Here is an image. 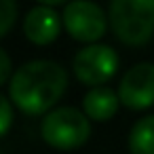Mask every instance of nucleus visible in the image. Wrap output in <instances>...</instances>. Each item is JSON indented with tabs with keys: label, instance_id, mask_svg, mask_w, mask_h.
I'll return each mask as SVG.
<instances>
[{
	"label": "nucleus",
	"instance_id": "obj_1",
	"mask_svg": "<svg viewBox=\"0 0 154 154\" xmlns=\"http://www.w3.org/2000/svg\"><path fill=\"white\" fill-rule=\"evenodd\" d=\"M68 89V72L51 59H34L19 66L9 82L11 101L26 114H45Z\"/></svg>",
	"mask_w": 154,
	"mask_h": 154
},
{
	"label": "nucleus",
	"instance_id": "obj_2",
	"mask_svg": "<svg viewBox=\"0 0 154 154\" xmlns=\"http://www.w3.org/2000/svg\"><path fill=\"white\" fill-rule=\"evenodd\" d=\"M108 15L114 36L129 47H141L154 34V0H110Z\"/></svg>",
	"mask_w": 154,
	"mask_h": 154
},
{
	"label": "nucleus",
	"instance_id": "obj_3",
	"mask_svg": "<svg viewBox=\"0 0 154 154\" xmlns=\"http://www.w3.org/2000/svg\"><path fill=\"white\" fill-rule=\"evenodd\" d=\"M42 139L57 150L80 148L91 135V122L85 112L72 106H61L45 114L40 125Z\"/></svg>",
	"mask_w": 154,
	"mask_h": 154
},
{
	"label": "nucleus",
	"instance_id": "obj_4",
	"mask_svg": "<svg viewBox=\"0 0 154 154\" xmlns=\"http://www.w3.org/2000/svg\"><path fill=\"white\" fill-rule=\"evenodd\" d=\"M72 70L74 76L89 87H103V82H108L116 70H118V53L108 47V45H89L82 47L72 61Z\"/></svg>",
	"mask_w": 154,
	"mask_h": 154
},
{
	"label": "nucleus",
	"instance_id": "obj_5",
	"mask_svg": "<svg viewBox=\"0 0 154 154\" xmlns=\"http://www.w3.org/2000/svg\"><path fill=\"white\" fill-rule=\"evenodd\" d=\"M68 34L80 42L95 45L106 34V13L93 0H70L61 13Z\"/></svg>",
	"mask_w": 154,
	"mask_h": 154
},
{
	"label": "nucleus",
	"instance_id": "obj_6",
	"mask_svg": "<svg viewBox=\"0 0 154 154\" xmlns=\"http://www.w3.org/2000/svg\"><path fill=\"white\" fill-rule=\"evenodd\" d=\"M120 103L131 110H146L154 103V63H135L118 85Z\"/></svg>",
	"mask_w": 154,
	"mask_h": 154
},
{
	"label": "nucleus",
	"instance_id": "obj_7",
	"mask_svg": "<svg viewBox=\"0 0 154 154\" xmlns=\"http://www.w3.org/2000/svg\"><path fill=\"white\" fill-rule=\"evenodd\" d=\"M61 26H63V19L59 17V13L53 11V7H45V5L30 9L23 19V32L28 40L40 47L51 45L59 36Z\"/></svg>",
	"mask_w": 154,
	"mask_h": 154
},
{
	"label": "nucleus",
	"instance_id": "obj_8",
	"mask_svg": "<svg viewBox=\"0 0 154 154\" xmlns=\"http://www.w3.org/2000/svg\"><path fill=\"white\" fill-rule=\"evenodd\" d=\"M118 93L110 87H95L85 95L82 108L91 120H110L118 110Z\"/></svg>",
	"mask_w": 154,
	"mask_h": 154
},
{
	"label": "nucleus",
	"instance_id": "obj_9",
	"mask_svg": "<svg viewBox=\"0 0 154 154\" xmlns=\"http://www.w3.org/2000/svg\"><path fill=\"white\" fill-rule=\"evenodd\" d=\"M131 154H154V114L141 116L129 133Z\"/></svg>",
	"mask_w": 154,
	"mask_h": 154
},
{
	"label": "nucleus",
	"instance_id": "obj_10",
	"mask_svg": "<svg viewBox=\"0 0 154 154\" xmlns=\"http://www.w3.org/2000/svg\"><path fill=\"white\" fill-rule=\"evenodd\" d=\"M17 17V2L15 0H0V36H7Z\"/></svg>",
	"mask_w": 154,
	"mask_h": 154
},
{
	"label": "nucleus",
	"instance_id": "obj_11",
	"mask_svg": "<svg viewBox=\"0 0 154 154\" xmlns=\"http://www.w3.org/2000/svg\"><path fill=\"white\" fill-rule=\"evenodd\" d=\"M0 135H7L9 129H11V122H13V106H11V97L9 95H0Z\"/></svg>",
	"mask_w": 154,
	"mask_h": 154
},
{
	"label": "nucleus",
	"instance_id": "obj_12",
	"mask_svg": "<svg viewBox=\"0 0 154 154\" xmlns=\"http://www.w3.org/2000/svg\"><path fill=\"white\" fill-rule=\"evenodd\" d=\"M11 78H13V74H11V57L2 49L0 51V85L11 82Z\"/></svg>",
	"mask_w": 154,
	"mask_h": 154
},
{
	"label": "nucleus",
	"instance_id": "obj_13",
	"mask_svg": "<svg viewBox=\"0 0 154 154\" xmlns=\"http://www.w3.org/2000/svg\"><path fill=\"white\" fill-rule=\"evenodd\" d=\"M38 2H42L45 7H55V5H63V2H68V0H38Z\"/></svg>",
	"mask_w": 154,
	"mask_h": 154
}]
</instances>
